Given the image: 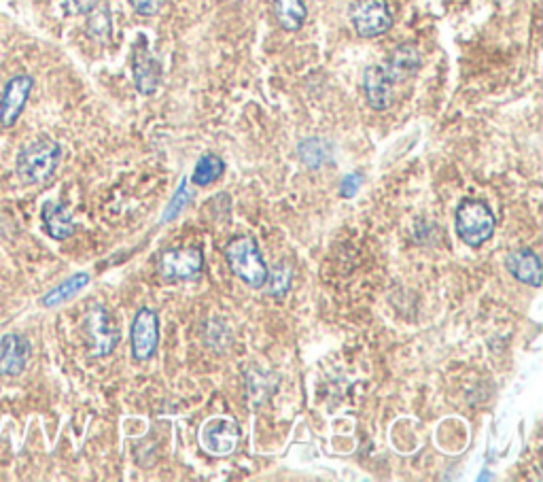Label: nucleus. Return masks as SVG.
Segmentation results:
<instances>
[{
	"label": "nucleus",
	"mask_w": 543,
	"mask_h": 482,
	"mask_svg": "<svg viewBox=\"0 0 543 482\" xmlns=\"http://www.w3.org/2000/svg\"><path fill=\"white\" fill-rule=\"evenodd\" d=\"M223 172H225V162L217 156V153H204L194 168L191 183L206 187L210 183H215L217 179H221Z\"/></svg>",
	"instance_id": "6ab92c4d"
},
{
	"label": "nucleus",
	"mask_w": 543,
	"mask_h": 482,
	"mask_svg": "<svg viewBox=\"0 0 543 482\" xmlns=\"http://www.w3.org/2000/svg\"><path fill=\"white\" fill-rule=\"evenodd\" d=\"M32 77L30 75H15L5 85L3 96H0V124L11 128L17 124V119L24 113L28 98L32 92Z\"/></svg>",
	"instance_id": "9d476101"
},
{
	"label": "nucleus",
	"mask_w": 543,
	"mask_h": 482,
	"mask_svg": "<svg viewBox=\"0 0 543 482\" xmlns=\"http://www.w3.org/2000/svg\"><path fill=\"white\" fill-rule=\"evenodd\" d=\"M30 342L20 334H7L0 340V378H15L26 370Z\"/></svg>",
	"instance_id": "f8f14e48"
},
{
	"label": "nucleus",
	"mask_w": 543,
	"mask_h": 482,
	"mask_svg": "<svg viewBox=\"0 0 543 482\" xmlns=\"http://www.w3.org/2000/svg\"><path fill=\"white\" fill-rule=\"evenodd\" d=\"M130 7L143 17H151V15H157L162 11L166 0H128Z\"/></svg>",
	"instance_id": "5701e85b"
},
{
	"label": "nucleus",
	"mask_w": 543,
	"mask_h": 482,
	"mask_svg": "<svg viewBox=\"0 0 543 482\" xmlns=\"http://www.w3.org/2000/svg\"><path fill=\"white\" fill-rule=\"evenodd\" d=\"M204 270V255L198 247L168 249L160 257V272L166 281L196 279Z\"/></svg>",
	"instance_id": "0eeeda50"
},
{
	"label": "nucleus",
	"mask_w": 543,
	"mask_h": 482,
	"mask_svg": "<svg viewBox=\"0 0 543 482\" xmlns=\"http://www.w3.org/2000/svg\"><path fill=\"white\" fill-rule=\"evenodd\" d=\"M87 283H90V274L79 272V274H75V277H70V279L64 281L62 285H58L56 289H51L49 294L41 300V304L47 306V308H54V306H58V304H64V302H68L70 298H75Z\"/></svg>",
	"instance_id": "a211bd4d"
},
{
	"label": "nucleus",
	"mask_w": 543,
	"mask_h": 482,
	"mask_svg": "<svg viewBox=\"0 0 543 482\" xmlns=\"http://www.w3.org/2000/svg\"><path fill=\"white\" fill-rule=\"evenodd\" d=\"M225 262L242 283L261 289L268 281V266L253 236H236L225 245Z\"/></svg>",
	"instance_id": "f03ea898"
},
{
	"label": "nucleus",
	"mask_w": 543,
	"mask_h": 482,
	"mask_svg": "<svg viewBox=\"0 0 543 482\" xmlns=\"http://www.w3.org/2000/svg\"><path fill=\"white\" fill-rule=\"evenodd\" d=\"M204 451L215 457H227L238 449L240 427L232 419H210L200 432Z\"/></svg>",
	"instance_id": "6e6552de"
},
{
	"label": "nucleus",
	"mask_w": 543,
	"mask_h": 482,
	"mask_svg": "<svg viewBox=\"0 0 543 482\" xmlns=\"http://www.w3.org/2000/svg\"><path fill=\"white\" fill-rule=\"evenodd\" d=\"M495 213L484 200L465 198L457 209V234L467 247H482L495 234Z\"/></svg>",
	"instance_id": "7ed1b4c3"
},
{
	"label": "nucleus",
	"mask_w": 543,
	"mask_h": 482,
	"mask_svg": "<svg viewBox=\"0 0 543 482\" xmlns=\"http://www.w3.org/2000/svg\"><path fill=\"white\" fill-rule=\"evenodd\" d=\"M100 0H64V11L68 15H85L87 11H92Z\"/></svg>",
	"instance_id": "393cba45"
},
{
	"label": "nucleus",
	"mask_w": 543,
	"mask_h": 482,
	"mask_svg": "<svg viewBox=\"0 0 543 482\" xmlns=\"http://www.w3.org/2000/svg\"><path fill=\"white\" fill-rule=\"evenodd\" d=\"M507 270H510L512 277L520 283H527L531 287H541L543 281V268L541 260L535 251L531 249H516L505 260Z\"/></svg>",
	"instance_id": "ddd939ff"
},
{
	"label": "nucleus",
	"mask_w": 543,
	"mask_h": 482,
	"mask_svg": "<svg viewBox=\"0 0 543 482\" xmlns=\"http://www.w3.org/2000/svg\"><path fill=\"white\" fill-rule=\"evenodd\" d=\"M187 202H189V189H187V179H183L177 192H174L170 204L166 206L164 213H162V223H168V221H172L174 217H177L185 209Z\"/></svg>",
	"instance_id": "4be33fe9"
},
{
	"label": "nucleus",
	"mask_w": 543,
	"mask_h": 482,
	"mask_svg": "<svg viewBox=\"0 0 543 482\" xmlns=\"http://www.w3.org/2000/svg\"><path fill=\"white\" fill-rule=\"evenodd\" d=\"M85 332L92 340V347H90L92 357L111 355L117 349L119 338H121V332H119L115 319L111 317L107 308L100 306V304L92 306L90 311H87Z\"/></svg>",
	"instance_id": "39448f33"
},
{
	"label": "nucleus",
	"mask_w": 543,
	"mask_h": 482,
	"mask_svg": "<svg viewBox=\"0 0 543 482\" xmlns=\"http://www.w3.org/2000/svg\"><path fill=\"white\" fill-rule=\"evenodd\" d=\"M300 160L308 166V168H319L323 166L329 156H331V149H327V143L321 141V139H308V141H302L300 143Z\"/></svg>",
	"instance_id": "aec40b11"
},
{
	"label": "nucleus",
	"mask_w": 543,
	"mask_h": 482,
	"mask_svg": "<svg viewBox=\"0 0 543 482\" xmlns=\"http://www.w3.org/2000/svg\"><path fill=\"white\" fill-rule=\"evenodd\" d=\"M361 181H363V177L361 175H357V172H350V175H346L344 179H342V183H340V196L342 198H353V196H357V192H359V187H361Z\"/></svg>",
	"instance_id": "b1692460"
},
{
	"label": "nucleus",
	"mask_w": 543,
	"mask_h": 482,
	"mask_svg": "<svg viewBox=\"0 0 543 482\" xmlns=\"http://www.w3.org/2000/svg\"><path fill=\"white\" fill-rule=\"evenodd\" d=\"M132 75H134V85L138 94H143V96L155 94L162 83V66L149 54L145 37H140L138 45H134Z\"/></svg>",
	"instance_id": "1a4fd4ad"
},
{
	"label": "nucleus",
	"mask_w": 543,
	"mask_h": 482,
	"mask_svg": "<svg viewBox=\"0 0 543 482\" xmlns=\"http://www.w3.org/2000/svg\"><path fill=\"white\" fill-rule=\"evenodd\" d=\"M393 79L389 77L387 68L380 64H372L365 68L363 73V92L365 100L374 111H387L393 105L395 90H393Z\"/></svg>",
	"instance_id": "9b49d317"
},
{
	"label": "nucleus",
	"mask_w": 543,
	"mask_h": 482,
	"mask_svg": "<svg viewBox=\"0 0 543 482\" xmlns=\"http://www.w3.org/2000/svg\"><path fill=\"white\" fill-rule=\"evenodd\" d=\"M43 228L54 240H66L75 232V219L68 213V209L60 202L49 200L43 204L41 211Z\"/></svg>",
	"instance_id": "2eb2a0df"
},
{
	"label": "nucleus",
	"mask_w": 543,
	"mask_h": 482,
	"mask_svg": "<svg viewBox=\"0 0 543 482\" xmlns=\"http://www.w3.org/2000/svg\"><path fill=\"white\" fill-rule=\"evenodd\" d=\"M62 160V147L49 136H39L17 153V175L26 185H43L56 175Z\"/></svg>",
	"instance_id": "f257e3e1"
},
{
	"label": "nucleus",
	"mask_w": 543,
	"mask_h": 482,
	"mask_svg": "<svg viewBox=\"0 0 543 482\" xmlns=\"http://www.w3.org/2000/svg\"><path fill=\"white\" fill-rule=\"evenodd\" d=\"M348 20L361 39H376L391 30L393 11L389 0H357L350 5Z\"/></svg>",
	"instance_id": "20e7f679"
},
{
	"label": "nucleus",
	"mask_w": 543,
	"mask_h": 482,
	"mask_svg": "<svg viewBox=\"0 0 543 482\" xmlns=\"http://www.w3.org/2000/svg\"><path fill=\"white\" fill-rule=\"evenodd\" d=\"M291 279H293V270L287 262H278L272 272L268 270V281L270 283V294L272 296H285L289 287H291Z\"/></svg>",
	"instance_id": "412c9836"
},
{
	"label": "nucleus",
	"mask_w": 543,
	"mask_h": 482,
	"mask_svg": "<svg viewBox=\"0 0 543 482\" xmlns=\"http://www.w3.org/2000/svg\"><path fill=\"white\" fill-rule=\"evenodd\" d=\"M274 17L283 30L297 32L306 24L308 9L304 0H274Z\"/></svg>",
	"instance_id": "dca6fc26"
},
{
	"label": "nucleus",
	"mask_w": 543,
	"mask_h": 482,
	"mask_svg": "<svg viewBox=\"0 0 543 482\" xmlns=\"http://www.w3.org/2000/svg\"><path fill=\"white\" fill-rule=\"evenodd\" d=\"M85 15H87V22H85L87 34H90V37L98 43H107L113 34L111 7L104 3V0H100V3L92 11H87Z\"/></svg>",
	"instance_id": "f3484780"
},
{
	"label": "nucleus",
	"mask_w": 543,
	"mask_h": 482,
	"mask_svg": "<svg viewBox=\"0 0 543 482\" xmlns=\"http://www.w3.org/2000/svg\"><path fill=\"white\" fill-rule=\"evenodd\" d=\"M420 62H423V56H420V51L416 45L412 43H401L397 45L387 60V73L393 79V83L397 81H406L410 77H414L420 68Z\"/></svg>",
	"instance_id": "4468645a"
},
{
	"label": "nucleus",
	"mask_w": 543,
	"mask_h": 482,
	"mask_svg": "<svg viewBox=\"0 0 543 482\" xmlns=\"http://www.w3.org/2000/svg\"><path fill=\"white\" fill-rule=\"evenodd\" d=\"M130 347L136 361H149L160 347V317L151 308H140L130 330Z\"/></svg>",
	"instance_id": "423d86ee"
}]
</instances>
